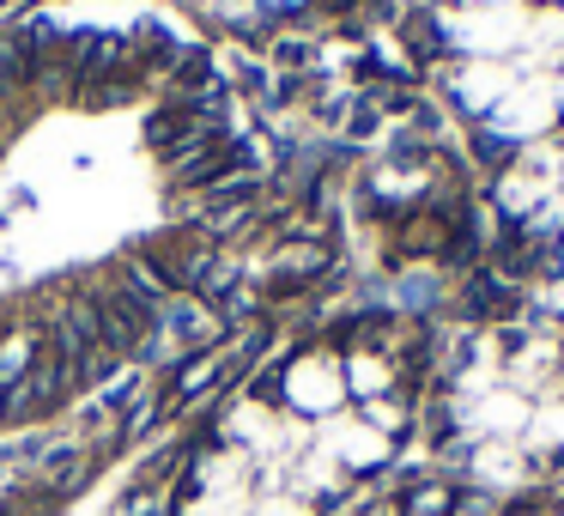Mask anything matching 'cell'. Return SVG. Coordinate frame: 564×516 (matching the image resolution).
<instances>
[{
  "mask_svg": "<svg viewBox=\"0 0 564 516\" xmlns=\"http://www.w3.org/2000/svg\"><path fill=\"white\" fill-rule=\"evenodd\" d=\"M528 25H534V0H498V7L449 13V37L467 62H510L528 43Z\"/></svg>",
  "mask_w": 564,
  "mask_h": 516,
  "instance_id": "1",
  "label": "cell"
},
{
  "mask_svg": "<svg viewBox=\"0 0 564 516\" xmlns=\"http://www.w3.org/2000/svg\"><path fill=\"white\" fill-rule=\"evenodd\" d=\"M486 128L498 140H516V147H534V140H546L552 128H558V98H552V79L546 74H522L510 92H503V104L486 116Z\"/></svg>",
  "mask_w": 564,
  "mask_h": 516,
  "instance_id": "2",
  "label": "cell"
},
{
  "mask_svg": "<svg viewBox=\"0 0 564 516\" xmlns=\"http://www.w3.org/2000/svg\"><path fill=\"white\" fill-rule=\"evenodd\" d=\"M516 79H522V74H516L510 62H462V67H455V79H449V92H455V104H462L467 116H491Z\"/></svg>",
  "mask_w": 564,
  "mask_h": 516,
  "instance_id": "3",
  "label": "cell"
},
{
  "mask_svg": "<svg viewBox=\"0 0 564 516\" xmlns=\"http://www.w3.org/2000/svg\"><path fill=\"white\" fill-rule=\"evenodd\" d=\"M552 195H558V176L540 171V164L522 159V152H516V164L498 176V207L510 213V219H534L540 201H552Z\"/></svg>",
  "mask_w": 564,
  "mask_h": 516,
  "instance_id": "4",
  "label": "cell"
},
{
  "mask_svg": "<svg viewBox=\"0 0 564 516\" xmlns=\"http://www.w3.org/2000/svg\"><path fill=\"white\" fill-rule=\"evenodd\" d=\"M522 455L540 467V474H546V462L564 455V395L534 407V426H528V438H522Z\"/></svg>",
  "mask_w": 564,
  "mask_h": 516,
  "instance_id": "5",
  "label": "cell"
},
{
  "mask_svg": "<svg viewBox=\"0 0 564 516\" xmlns=\"http://www.w3.org/2000/svg\"><path fill=\"white\" fill-rule=\"evenodd\" d=\"M540 310H552V316H564V273H552V280L540 286Z\"/></svg>",
  "mask_w": 564,
  "mask_h": 516,
  "instance_id": "6",
  "label": "cell"
},
{
  "mask_svg": "<svg viewBox=\"0 0 564 516\" xmlns=\"http://www.w3.org/2000/svg\"><path fill=\"white\" fill-rule=\"evenodd\" d=\"M7 92H13V74H7V55H0V104H7Z\"/></svg>",
  "mask_w": 564,
  "mask_h": 516,
  "instance_id": "7",
  "label": "cell"
},
{
  "mask_svg": "<svg viewBox=\"0 0 564 516\" xmlns=\"http://www.w3.org/2000/svg\"><path fill=\"white\" fill-rule=\"evenodd\" d=\"M552 98H558V122H564V74H552Z\"/></svg>",
  "mask_w": 564,
  "mask_h": 516,
  "instance_id": "8",
  "label": "cell"
},
{
  "mask_svg": "<svg viewBox=\"0 0 564 516\" xmlns=\"http://www.w3.org/2000/svg\"><path fill=\"white\" fill-rule=\"evenodd\" d=\"M552 244H558V268H564V232H558V237H552Z\"/></svg>",
  "mask_w": 564,
  "mask_h": 516,
  "instance_id": "9",
  "label": "cell"
},
{
  "mask_svg": "<svg viewBox=\"0 0 564 516\" xmlns=\"http://www.w3.org/2000/svg\"><path fill=\"white\" fill-rule=\"evenodd\" d=\"M558 13H564V0H558Z\"/></svg>",
  "mask_w": 564,
  "mask_h": 516,
  "instance_id": "10",
  "label": "cell"
}]
</instances>
